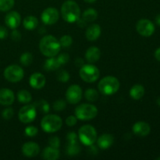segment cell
<instances>
[{
    "label": "cell",
    "instance_id": "44dd1931",
    "mask_svg": "<svg viewBox=\"0 0 160 160\" xmlns=\"http://www.w3.org/2000/svg\"><path fill=\"white\" fill-rule=\"evenodd\" d=\"M42 157L46 160H56L59 158V151L58 148L48 146L43 150Z\"/></svg>",
    "mask_w": 160,
    "mask_h": 160
},
{
    "label": "cell",
    "instance_id": "f1b7e54d",
    "mask_svg": "<svg viewBox=\"0 0 160 160\" xmlns=\"http://www.w3.org/2000/svg\"><path fill=\"white\" fill-rule=\"evenodd\" d=\"M67 152L69 156H76V155L79 154V152H81V147L79 146L78 142L68 143Z\"/></svg>",
    "mask_w": 160,
    "mask_h": 160
},
{
    "label": "cell",
    "instance_id": "8fae6325",
    "mask_svg": "<svg viewBox=\"0 0 160 160\" xmlns=\"http://www.w3.org/2000/svg\"><path fill=\"white\" fill-rule=\"evenodd\" d=\"M66 99L70 104H77L82 98V89L78 84L70 85L66 92Z\"/></svg>",
    "mask_w": 160,
    "mask_h": 160
},
{
    "label": "cell",
    "instance_id": "ee69618b",
    "mask_svg": "<svg viewBox=\"0 0 160 160\" xmlns=\"http://www.w3.org/2000/svg\"><path fill=\"white\" fill-rule=\"evenodd\" d=\"M75 64H76L77 67H81L84 65V60L81 58H77L76 60H75Z\"/></svg>",
    "mask_w": 160,
    "mask_h": 160
},
{
    "label": "cell",
    "instance_id": "d6986e66",
    "mask_svg": "<svg viewBox=\"0 0 160 160\" xmlns=\"http://www.w3.org/2000/svg\"><path fill=\"white\" fill-rule=\"evenodd\" d=\"M97 145L101 149H107L112 146L114 142V138L110 134H103L97 139Z\"/></svg>",
    "mask_w": 160,
    "mask_h": 160
},
{
    "label": "cell",
    "instance_id": "cb8c5ba5",
    "mask_svg": "<svg viewBox=\"0 0 160 160\" xmlns=\"http://www.w3.org/2000/svg\"><path fill=\"white\" fill-rule=\"evenodd\" d=\"M60 67V64L58 62L57 59L54 57H48L45 62V70L47 71H54V70H58Z\"/></svg>",
    "mask_w": 160,
    "mask_h": 160
},
{
    "label": "cell",
    "instance_id": "b9f144b4",
    "mask_svg": "<svg viewBox=\"0 0 160 160\" xmlns=\"http://www.w3.org/2000/svg\"><path fill=\"white\" fill-rule=\"evenodd\" d=\"M8 36V31L5 27L0 26V39L6 38Z\"/></svg>",
    "mask_w": 160,
    "mask_h": 160
},
{
    "label": "cell",
    "instance_id": "e0dca14e",
    "mask_svg": "<svg viewBox=\"0 0 160 160\" xmlns=\"http://www.w3.org/2000/svg\"><path fill=\"white\" fill-rule=\"evenodd\" d=\"M15 100V95L13 92L8 88L0 89V105L2 106H10Z\"/></svg>",
    "mask_w": 160,
    "mask_h": 160
},
{
    "label": "cell",
    "instance_id": "74e56055",
    "mask_svg": "<svg viewBox=\"0 0 160 160\" xmlns=\"http://www.w3.org/2000/svg\"><path fill=\"white\" fill-rule=\"evenodd\" d=\"M48 143H49V146L58 148L60 145V141H59V138L58 137L52 136V137L48 139Z\"/></svg>",
    "mask_w": 160,
    "mask_h": 160
},
{
    "label": "cell",
    "instance_id": "f546056e",
    "mask_svg": "<svg viewBox=\"0 0 160 160\" xmlns=\"http://www.w3.org/2000/svg\"><path fill=\"white\" fill-rule=\"evenodd\" d=\"M20 63L22 64L24 67H28V66L31 65L33 62V56L31 52H27L23 53V54L20 56Z\"/></svg>",
    "mask_w": 160,
    "mask_h": 160
},
{
    "label": "cell",
    "instance_id": "1f68e13d",
    "mask_svg": "<svg viewBox=\"0 0 160 160\" xmlns=\"http://www.w3.org/2000/svg\"><path fill=\"white\" fill-rule=\"evenodd\" d=\"M70 74H69L68 72L65 70H61L59 71H58L57 74H56V78L60 82H67V81L70 80Z\"/></svg>",
    "mask_w": 160,
    "mask_h": 160
},
{
    "label": "cell",
    "instance_id": "2e32d148",
    "mask_svg": "<svg viewBox=\"0 0 160 160\" xmlns=\"http://www.w3.org/2000/svg\"><path fill=\"white\" fill-rule=\"evenodd\" d=\"M133 132L134 134L139 137H145L148 135L151 131L149 124L147 123L146 122L144 121H138L135 123L133 126Z\"/></svg>",
    "mask_w": 160,
    "mask_h": 160
},
{
    "label": "cell",
    "instance_id": "277c9868",
    "mask_svg": "<svg viewBox=\"0 0 160 160\" xmlns=\"http://www.w3.org/2000/svg\"><path fill=\"white\" fill-rule=\"evenodd\" d=\"M62 126V120L58 115L49 114L42 118L41 127L46 133H55L61 129Z\"/></svg>",
    "mask_w": 160,
    "mask_h": 160
},
{
    "label": "cell",
    "instance_id": "ffe728a7",
    "mask_svg": "<svg viewBox=\"0 0 160 160\" xmlns=\"http://www.w3.org/2000/svg\"><path fill=\"white\" fill-rule=\"evenodd\" d=\"M101 51L96 46H92L87 49L85 52V59L90 63H94L99 60Z\"/></svg>",
    "mask_w": 160,
    "mask_h": 160
},
{
    "label": "cell",
    "instance_id": "3957f363",
    "mask_svg": "<svg viewBox=\"0 0 160 160\" xmlns=\"http://www.w3.org/2000/svg\"><path fill=\"white\" fill-rule=\"evenodd\" d=\"M120 81L113 76H106L100 80L98 88L102 94L111 95L117 93L120 88Z\"/></svg>",
    "mask_w": 160,
    "mask_h": 160
},
{
    "label": "cell",
    "instance_id": "d6a6232c",
    "mask_svg": "<svg viewBox=\"0 0 160 160\" xmlns=\"http://www.w3.org/2000/svg\"><path fill=\"white\" fill-rule=\"evenodd\" d=\"M67 107V102L62 99L56 100L52 104V108L55 111L57 112H60V111H63Z\"/></svg>",
    "mask_w": 160,
    "mask_h": 160
},
{
    "label": "cell",
    "instance_id": "836d02e7",
    "mask_svg": "<svg viewBox=\"0 0 160 160\" xmlns=\"http://www.w3.org/2000/svg\"><path fill=\"white\" fill-rule=\"evenodd\" d=\"M59 43H60V45L62 47L67 48V47H70L72 45L73 38L70 35H63L59 39Z\"/></svg>",
    "mask_w": 160,
    "mask_h": 160
},
{
    "label": "cell",
    "instance_id": "ab89813d",
    "mask_svg": "<svg viewBox=\"0 0 160 160\" xmlns=\"http://www.w3.org/2000/svg\"><path fill=\"white\" fill-rule=\"evenodd\" d=\"M78 135L75 132H70L67 134V139L68 141V143H73V142H78Z\"/></svg>",
    "mask_w": 160,
    "mask_h": 160
},
{
    "label": "cell",
    "instance_id": "603a6c76",
    "mask_svg": "<svg viewBox=\"0 0 160 160\" xmlns=\"http://www.w3.org/2000/svg\"><path fill=\"white\" fill-rule=\"evenodd\" d=\"M38 24V20L34 16H28L23 19V25L25 29L28 31H33L37 28Z\"/></svg>",
    "mask_w": 160,
    "mask_h": 160
},
{
    "label": "cell",
    "instance_id": "9c48e42d",
    "mask_svg": "<svg viewBox=\"0 0 160 160\" xmlns=\"http://www.w3.org/2000/svg\"><path fill=\"white\" fill-rule=\"evenodd\" d=\"M37 115V109L33 105H26L20 109L18 113L19 120L23 123H29L34 121Z\"/></svg>",
    "mask_w": 160,
    "mask_h": 160
},
{
    "label": "cell",
    "instance_id": "e575fe53",
    "mask_svg": "<svg viewBox=\"0 0 160 160\" xmlns=\"http://www.w3.org/2000/svg\"><path fill=\"white\" fill-rule=\"evenodd\" d=\"M25 134L28 137H34L38 133V129L34 126H28L25 128Z\"/></svg>",
    "mask_w": 160,
    "mask_h": 160
},
{
    "label": "cell",
    "instance_id": "6da1fadb",
    "mask_svg": "<svg viewBox=\"0 0 160 160\" xmlns=\"http://www.w3.org/2000/svg\"><path fill=\"white\" fill-rule=\"evenodd\" d=\"M61 45L59 41L52 35H45L40 40L39 49L47 57H54L59 54Z\"/></svg>",
    "mask_w": 160,
    "mask_h": 160
},
{
    "label": "cell",
    "instance_id": "ac0fdd59",
    "mask_svg": "<svg viewBox=\"0 0 160 160\" xmlns=\"http://www.w3.org/2000/svg\"><path fill=\"white\" fill-rule=\"evenodd\" d=\"M101 33V27L98 24L94 23V24L90 25V26L87 28V30H86L85 31V37L88 41L93 42V41L97 40V39L100 37Z\"/></svg>",
    "mask_w": 160,
    "mask_h": 160
},
{
    "label": "cell",
    "instance_id": "30bf717a",
    "mask_svg": "<svg viewBox=\"0 0 160 160\" xmlns=\"http://www.w3.org/2000/svg\"><path fill=\"white\" fill-rule=\"evenodd\" d=\"M136 30L140 35L143 37H150L155 32V25L148 19H142L138 21Z\"/></svg>",
    "mask_w": 160,
    "mask_h": 160
},
{
    "label": "cell",
    "instance_id": "9a60e30c",
    "mask_svg": "<svg viewBox=\"0 0 160 160\" xmlns=\"http://www.w3.org/2000/svg\"><path fill=\"white\" fill-rule=\"evenodd\" d=\"M29 83L30 85L34 89H42L45 85L46 79L42 73L37 72L31 74L30 77Z\"/></svg>",
    "mask_w": 160,
    "mask_h": 160
},
{
    "label": "cell",
    "instance_id": "7c38bea8",
    "mask_svg": "<svg viewBox=\"0 0 160 160\" xmlns=\"http://www.w3.org/2000/svg\"><path fill=\"white\" fill-rule=\"evenodd\" d=\"M59 18V12L57 9L53 7L46 8L41 14L42 21L46 25L55 24Z\"/></svg>",
    "mask_w": 160,
    "mask_h": 160
},
{
    "label": "cell",
    "instance_id": "ba28073f",
    "mask_svg": "<svg viewBox=\"0 0 160 160\" xmlns=\"http://www.w3.org/2000/svg\"><path fill=\"white\" fill-rule=\"evenodd\" d=\"M4 78L8 81L12 83H17L21 81L24 76V71L23 68L18 65H9L5 69Z\"/></svg>",
    "mask_w": 160,
    "mask_h": 160
},
{
    "label": "cell",
    "instance_id": "bcb514c9",
    "mask_svg": "<svg viewBox=\"0 0 160 160\" xmlns=\"http://www.w3.org/2000/svg\"><path fill=\"white\" fill-rule=\"evenodd\" d=\"M156 24L159 25V26H160V14H159V15L156 16Z\"/></svg>",
    "mask_w": 160,
    "mask_h": 160
},
{
    "label": "cell",
    "instance_id": "5bb4252c",
    "mask_svg": "<svg viewBox=\"0 0 160 160\" xmlns=\"http://www.w3.org/2000/svg\"><path fill=\"white\" fill-rule=\"evenodd\" d=\"M5 23L8 28L16 29L20 26L21 23V17L17 11H11L6 14L5 17Z\"/></svg>",
    "mask_w": 160,
    "mask_h": 160
},
{
    "label": "cell",
    "instance_id": "484cf974",
    "mask_svg": "<svg viewBox=\"0 0 160 160\" xmlns=\"http://www.w3.org/2000/svg\"><path fill=\"white\" fill-rule=\"evenodd\" d=\"M17 99L21 103H28L32 99V96L28 90L22 89L17 93Z\"/></svg>",
    "mask_w": 160,
    "mask_h": 160
},
{
    "label": "cell",
    "instance_id": "83f0119b",
    "mask_svg": "<svg viewBox=\"0 0 160 160\" xmlns=\"http://www.w3.org/2000/svg\"><path fill=\"white\" fill-rule=\"evenodd\" d=\"M84 98L89 102H95L98 98V92L94 88H88L84 92Z\"/></svg>",
    "mask_w": 160,
    "mask_h": 160
},
{
    "label": "cell",
    "instance_id": "60d3db41",
    "mask_svg": "<svg viewBox=\"0 0 160 160\" xmlns=\"http://www.w3.org/2000/svg\"><path fill=\"white\" fill-rule=\"evenodd\" d=\"M11 38L14 42H19L21 39V34L18 30H17V28L12 29V33H11Z\"/></svg>",
    "mask_w": 160,
    "mask_h": 160
},
{
    "label": "cell",
    "instance_id": "7bdbcfd3",
    "mask_svg": "<svg viewBox=\"0 0 160 160\" xmlns=\"http://www.w3.org/2000/svg\"><path fill=\"white\" fill-rule=\"evenodd\" d=\"M76 22L78 23V26L81 27V28H84V27L86 26V24H87V22H86L83 18H79Z\"/></svg>",
    "mask_w": 160,
    "mask_h": 160
},
{
    "label": "cell",
    "instance_id": "52a82bcc",
    "mask_svg": "<svg viewBox=\"0 0 160 160\" xmlns=\"http://www.w3.org/2000/svg\"><path fill=\"white\" fill-rule=\"evenodd\" d=\"M79 75L81 79L87 83H92L98 79L99 70L93 64H85L81 67Z\"/></svg>",
    "mask_w": 160,
    "mask_h": 160
},
{
    "label": "cell",
    "instance_id": "d590c367",
    "mask_svg": "<svg viewBox=\"0 0 160 160\" xmlns=\"http://www.w3.org/2000/svg\"><path fill=\"white\" fill-rule=\"evenodd\" d=\"M14 115V111L12 108H6L2 112V116L3 118L5 120H10L11 118H12Z\"/></svg>",
    "mask_w": 160,
    "mask_h": 160
},
{
    "label": "cell",
    "instance_id": "4dcf8cb0",
    "mask_svg": "<svg viewBox=\"0 0 160 160\" xmlns=\"http://www.w3.org/2000/svg\"><path fill=\"white\" fill-rule=\"evenodd\" d=\"M14 0H0V11L6 12L9 11L13 7Z\"/></svg>",
    "mask_w": 160,
    "mask_h": 160
},
{
    "label": "cell",
    "instance_id": "c3c4849f",
    "mask_svg": "<svg viewBox=\"0 0 160 160\" xmlns=\"http://www.w3.org/2000/svg\"><path fill=\"white\" fill-rule=\"evenodd\" d=\"M156 102H157L158 106H160V97H159V98H157V100H156Z\"/></svg>",
    "mask_w": 160,
    "mask_h": 160
},
{
    "label": "cell",
    "instance_id": "5b68a950",
    "mask_svg": "<svg viewBox=\"0 0 160 160\" xmlns=\"http://www.w3.org/2000/svg\"><path fill=\"white\" fill-rule=\"evenodd\" d=\"M98 114V109L95 106L88 103L79 105L75 109V116L78 120H91L95 118Z\"/></svg>",
    "mask_w": 160,
    "mask_h": 160
},
{
    "label": "cell",
    "instance_id": "4fadbf2b",
    "mask_svg": "<svg viewBox=\"0 0 160 160\" xmlns=\"http://www.w3.org/2000/svg\"><path fill=\"white\" fill-rule=\"evenodd\" d=\"M40 146L35 142H29L23 144L21 148V152L23 156L27 157H35L40 153Z\"/></svg>",
    "mask_w": 160,
    "mask_h": 160
},
{
    "label": "cell",
    "instance_id": "f35d334b",
    "mask_svg": "<svg viewBox=\"0 0 160 160\" xmlns=\"http://www.w3.org/2000/svg\"><path fill=\"white\" fill-rule=\"evenodd\" d=\"M78 123V118L76 116H69L67 119H66V124L69 127H73L77 124Z\"/></svg>",
    "mask_w": 160,
    "mask_h": 160
},
{
    "label": "cell",
    "instance_id": "d4e9b609",
    "mask_svg": "<svg viewBox=\"0 0 160 160\" xmlns=\"http://www.w3.org/2000/svg\"><path fill=\"white\" fill-rule=\"evenodd\" d=\"M82 18L84 19L87 23L94 22L97 18H98V12H97L95 9H93V8H89V9H86V10L83 12Z\"/></svg>",
    "mask_w": 160,
    "mask_h": 160
},
{
    "label": "cell",
    "instance_id": "7a4b0ae2",
    "mask_svg": "<svg viewBox=\"0 0 160 160\" xmlns=\"http://www.w3.org/2000/svg\"><path fill=\"white\" fill-rule=\"evenodd\" d=\"M61 15L67 23L76 22L81 16L80 6L73 0H67L61 6Z\"/></svg>",
    "mask_w": 160,
    "mask_h": 160
},
{
    "label": "cell",
    "instance_id": "7402d4cb",
    "mask_svg": "<svg viewBox=\"0 0 160 160\" xmlns=\"http://www.w3.org/2000/svg\"><path fill=\"white\" fill-rule=\"evenodd\" d=\"M145 95V88L142 84H134L130 90V95L134 100H139Z\"/></svg>",
    "mask_w": 160,
    "mask_h": 160
},
{
    "label": "cell",
    "instance_id": "8992f818",
    "mask_svg": "<svg viewBox=\"0 0 160 160\" xmlns=\"http://www.w3.org/2000/svg\"><path fill=\"white\" fill-rule=\"evenodd\" d=\"M78 138L84 145L91 146L97 140V131L92 125H84L78 131Z\"/></svg>",
    "mask_w": 160,
    "mask_h": 160
},
{
    "label": "cell",
    "instance_id": "8d00e7d4",
    "mask_svg": "<svg viewBox=\"0 0 160 160\" xmlns=\"http://www.w3.org/2000/svg\"><path fill=\"white\" fill-rule=\"evenodd\" d=\"M57 60L60 65H64V64L69 62V60H70V56L66 52L61 53V54H59L58 56Z\"/></svg>",
    "mask_w": 160,
    "mask_h": 160
},
{
    "label": "cell",
    "instance_id": "7dc6e473",
    "mask_svg": "<svg viewBox=\"0 0 160 160\" xmlns=\"http://www.w3.org/2000/svg\"><path fill=\"white\" fill-rule=\"evenodd\" d=\"M85 2H88V3H94L95 2L97 1V0H84Z\"/></svg>",
    "mask_w": 160,
    "mask_h": 160
},
{
    "label": "cell",
    "instance_id": "4316f807",
    "mask_svg": "<svg viewBox=\"0 0 160 160\" xmlns=\"http://www.w3.org/2000/svg\"><path fill=\"white\" fill-rule=\"evenodd\" d=\"M34 106H35L36 109H38V110H40L41 112H43V113H47V112H49V104H48L45 100L41 99L39 100V101L35 102L34 103Z\"/></svg>",
    "mask_w": 160,
    "mask_h": 160
},
{
    "label": "cell",
    "instance_id": "f6af8a7d",
    "mask_svg": "<svg viewBox=\"0 0 160 160\" xmlns=\"http://www.w3.org/2000/svg\"><path fill=\"white\" fill-rule=\"evenodd\" d=\"M155 57H156V59H157L158 61L160 62V48H157V49L156 50V52H155Z\"/></svg>",
    "mask_w": 160,
    "mask_h": 160
}]
</instances>
